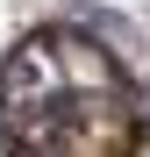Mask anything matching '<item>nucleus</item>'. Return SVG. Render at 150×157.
Masks as SVG:
<instances>
[{
	"label": "nucleus",
	"instance_id": "nucleus-1",
	"mask_svg": "<svg viewBox=\"0 0 150 157\" xmlns=\"http://www.w3.org/2000/svg\"><path fill=\"white\" fill-rule=\"evenodd\" d=\"M0 136L14 157H136L114 57L79 29H43L0 64Z\"/></svg>",
	"mask_w": 150,
	"mask_h": 157
}]
</instances>
